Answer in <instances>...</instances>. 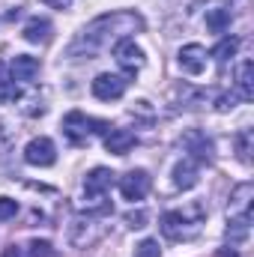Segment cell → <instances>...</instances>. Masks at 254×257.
I'll list each match as a JSON object with an SVG mask.
<instances>
[{"label": "cell", "mask_w": 254, "mask_h": 257, "mask_svg": "<svg viewBox=\"0 0 254 257\" xmlns=\"http://www.w3.org/2000/svg\"><path fill=\"white\" fill-rule=\"evenodd\" d=\"M144 30V18L138 12H129V9H117V12H108V15H99L93 24H87L84 30V45L90 48H105V45H117L120 39H129V33H138Z\"/></svg>", "instance_id": "6da1fadb"}, {"label": "cell", "mask_w": 254, "mask_h": 257, "mask_svg": "<svg viewBox=\"0 0 254 257\" xmlns=\"http://www.w3.org/2000/svg\"><path fill=\"white\" fill-rule=\"evenodd\" d=\"M203 224V206L200 203H191L189 209H171L162 215V233L174 242L180 239H191Z\"/></svg>", "instance_id": "7a4b0ae2"}, {"label": "cell", "mask_w": 254, "mask_h": 257, "mask_svg": "<svg viewBox=\"0 0 254 257\" xmlns=\"http://www.w3.org/2000/svg\"><path fill=\"white\" fill-rule=\"evenodd\" d=\"M90 132H105V135H108L111 126H108L105 120H93V117H87V114H81V111H72V114L63 117V135L72 144H84Z\"/></svg>", "instance_id": "3957f363"}, {"label": "cell", "mask_w": 254, "mask_h": 257, "mask_svg": "<svg viewBox=\"0 0 254 257\" xmlns=\"http://www.w3.org/2000/svg\"><path fill=\"white\" fill-rule=\"evenodd\" d=\"M114 186V171H108V168H93L90 174H87V180H84V194H87V200L99 209V212H108L111 206L108 203H102L105 200V192Z\"/></svg>", "instance_id": "277c9868"}, {"label": "cell", "mask_w": 254, "mask_h": 257, "mask_svg": "<svg viewBox=\"0 0 254 257\" xmlns=\"http://www.w3.org/2000/svg\"><path fill=\"white\" fill-rule=\"evenodd\" d=\"M102 233H105V224H102L96 215H87V218L78 215L75 224H72V230H69V239H72L75 248H87V245H93Z\"/></svg>", "instance_id": "5b68a950"}, {"label": "cell", "mask_w": 254, "mask_h": 257, "mask_svg": "<svg viewBox=\"0 0 254 257\" xmlns=\"http://www.w3.org/2000/svg\"><path fill=\"white\" fill-rule=\"evenodd\" d=\"M129 90V81L123 75H111V72H102L96 81H93V96L99 102H117L123 99Z\"/></svg>", "instance_id": "8992f818"}, {"label": "cell", "mask_w": 254, "mask_h": 257, "mask_svg": "<svg viewBox=\"0 0 254 257\" xmlns=\"http://www.w3.org/2000/svg\"><path fill=\"white\" fill-rule=\"evenodd\" d=\"M24 162L33 165V168H51L57 162V147L51 138H33L27 147H24Z\"/></svg>", "instance_id": "52a82bcc"}, {"label": "cell", "mask_w": 254, "mask_h": 257, "mask_svg": "<svg viewBox=\"0 0 254 257\" xmlns=\"http://www.w3.org/2000/svg\"><path fill=\"white\" fill-rule=\"evenodd\" d=\"M150 186H153V180H150V174L147 171H129L126 177L120 180V194L126 197V200H144L147 197V192H150Z\"/></svg>", "instance_id": "ba28073f"}, {"label": "cell", "mask_w": 254, "mask_h": 257, "mask_svg": "<svg viewBox=\"0 0 254 257\" xmlns=\"http://www.w3.org/2000/svg\"><path fill=\"white\" fill-rule=\"evenodd\" d=\"M114 57H117V63L123 66L126 72H141V69H144V51L135 45L132 36H129V39H120V42L114 45Z\"/></svg>", "instance_id": "9c48e42d"}, {"label": "cell", "mask_w": 254, "mask_h": 257, "mask_svg": "<svg viewBox=\"0 0 254 257\" xmlns=\"http://www.w3.org/2000/svg\"><path fill=\"white\" fill-rule=\"evenodd\" d=\"M177 60H180V69H183V72L200 75V72L206 69V51H203V45L191 42V45H183V48H180Z\"/></svg>", "instance_id": "30bf717a"}, {"label": "cell", "mask_w": 254, "mask_h": 257, "mask_svg": "<svg viewBox=\"0 0 254 257\" xmlns=\"http://www.w3.org/2000/svg\"><path fill=\"white\" fill-rule=\"evenodd\" d=\"M9 75H12V81H33L39 75V60L27 57V54H18L9 63Z\"/></svg>", "instance_id": "8fae6325"}, {"label": "cell", "mask_w": 254, "mask_h": 257, "mask_svg": "<svg viewBox=\"0 0 254 257\" xmlns=\"http://www.w3.org/2000/svg\"><path fill=\"white\" fill-rule=\"evenodd\" d=\"M21 36L27 39V42H33V45H45L48 39H51V21L48 18H30L27 24H24V30H21Z\"/></svg>", "instance_id": "7c38bea8"}, {"label": "cell", "mask_w": 254, "mask_h": 257, "mask_svg": "<svg viewBox=\"0 0 254 257\" xmlns=\"http://www.w3.org/2000/svg\"><path fill=\"white\" fill-rule=\"evenodd\" d=\"M132 147H135V135L129 128H111L105 135V150L114 153V156H126Z\"/></svg>", "instance_id": "4fadbf2b"}, {"label": "cell", "mask_w": 254, "mask_h": 257, "mask_svg": "<svg viewBox=\"0 0 254 257\" xmlns=\"http://www.w3.org/2000/svg\"><path fill=\"white\" fill-rule=\"evenodd\" d=\"M174 186L183 189V192H189V189L197 186V165H194V159H183L174 168Z\"/></svg>", "instance_id": "5bb4252c"}, {"label": "cell", "mask_w": 254, "mask_h": 257, "mask_svg": "<svg viewBox=\"0 0 254 257\" xmlns=\"http://www.w3.org/2000/svg\"><path fill=\"white\" fill-rule=\"evenodd\" d=\"M186 147H189V153L197 162H209L212 159V141L206 135H200V132H189L186 135Z\"/></svg>", "instance_id": "9a60e30c"}, {"label": "cell", "mask_w": 254, "mask_h": 257, "mask_svg": "<svg viewBox=\"0 0 254 257\" xmlns=\"http://www.w3.org/2000/svg\"><path fill=\"white\" fill-rule=\"evenodd\" d=\"M236 90H239V93H236L239 99H245V102L254 99V63L251 60H242V63H239V72H236Z\"/></svg>", "instance_id": "2e32d148"}, {"label": "cell", "mask_w": 254, "mask_h": 257, "mask_svg": "<svg viewBox=\"0 0 254 257\" xmlns=\"http://www.w3.org/2000/svg\"><path fill=\"white\" fill-rule=\"evenodd\" d=\"M248 224H251V212L227 215V236H230V242H245L248 239Z\"/></svg>", "instance_id": "e0dca14e"}, {"label": "cell", "mask_w": 254, "mask_h": 257, "mask_svg": "<svg viewBox=\"0 0 254 257\" xmlns=\"http://www.w3.org/2000/svg\"><path fill=\"white\" fill-rule=\"evenodd\" d=\"M206 27L212 33H224L230 27V9L224 6H215V9H206Z\"/></svg>", "instance_id": "ac0fdd59"}, {"label": "cell", "mask_w": 254, "mask_h": 257, "mask_svg": "<svg viewBox=\"0 0 254 257\" xmlns=\"http://www.w3.org/2000/svg\"><path fill=\"white\" fill-rule=\"evenodd\" d=\"M236 51H239V39H236V36H227V39H221V42L215 45V51H212V54H215V60H221V63H224V60L236 57Z\"/></svg>", "instance_id": "d6986e66"}, {"label": "cell", "mask_w": 254, "mask_h": 257, "mask_svg": "<svg viewBox=\"0 0 254 257\" xmlns=\"http://www.w3.org/2000/svg\"><path fill=\"white\" fill-rule=\"evenodd\" d=\"M18 87L12 78H0V102H18Z\"/></svg>", "instance_id": "ffe728a7"}, {"label": "cell", "mask_w": 254, "mask_h": 257, "mask_svg": "<svg viewBox=\"0 0 254 257\" xmlns=\"http://www.w3.org/2000/svg\"><path fill=\"white\" fill-rule=\"evenodd\" d=\"M135 257H162V248L156 239H144L135 245Z\"/></svg>", "instance_id": "44dd1931"}, {"label": "cell", "mask_w": 254, "mask_h": 257, "mask_svg": "<svg viewBox=\"0 0 254 257\" xmlns=\"http://www.w3.org/2000/svg\"><path fill=\"white\" fill-rule=\"evenodd\" d=\"M27 254L30 257H54V248H51L48 239H33L30 248H27Z\"/></svg>", "instance_id": "7402d4cb"}, {"label": "cell", "mask_w": 254, "mask_h": 257, "mask_svg": "<svg viewBox=\"0 0 254 257\" xmlns=\"http://www.w3.org/2000/svg\"><path fill=\"white\" fill-rule=\"evenodd\" d=\"M236 147H239V159H242V162H251V132H248V128L239 132Z\"/></svg>", "instance_id": "603a6c76"}, {"label": "cell", "mask_w": 254, "mask_h": 257, "mask_svg": "<svg viewBox=\"0 0 254 257\" xmlns=\"http://www.w3.org/2000/svg\"><path fill=\"white\" fill-rule=\"evenodd\" d=\"M123 221H126L129 227H132V230H141V227L147 224V212H144V209H135V212H126V218H123Z\"/></svg>", "instance_id": "cb8c5ba5"}, {"label": "cell", "mask_w": 254, "mask_h": 257, "mask_svg": "<svg viewBox=\"0 0 254 257\" xmlns=\"http://www.w3.org/2000/svg\"><path fill=\"white\" fill-rule=\"evenodd\" d=\"M15 212H18V203H15L12 197H0V221L15 218Z\"/></svg>", "instance_id": "d4e9b609"}, {"label": "cell", "mask_w": 254, "mask_h": 257, "mask_svg": "<svg viewBox=\"0 0 254 257\" xmlns=\"http://www.w3.org/2000/svg\"><path fill=\"white\" fill-rule=\"evenodd\" d=\"M236 99H239L236 93H227V96H221V99H218V105H215V108H218V111H230V108H236Z\"/></svg>", "instance_id": "484cf974"}, {"label": "cell", "mask_w": 254, "mask_h": 257, "mask_svg": "<svg viewBox=\"0 0 254 257\" xmlns=\"http://www.w3.org/2000/svg\"><path fill=\"white\" fill-rule=\"evenodd\" d=\"M9 144H12V135H9L6 128L0 126V159H3L6 153H9Z\"/></svg>", "instance_id": "4316f807"}, {"label": "cell", "mask_w": 254, "mask_h": 257, "mask_svg": "<svg viewBox=\"0 0 254 257\" xmlns=\"http://www.w3.org/2000/svg\"><path fill=\"white\" fill-rule=\"evenodd\" d=\"M3 257H30V254L21 245H9V248H3Z\"/></svg>", "instance_id": "83f0119b"}, {"label": "cell", "mask_w": 254, "mask_h": 257, "mask_svg": "<svg viewBox=\"0 0 254 257\" xmlns=\"http://www.w3.org/2000/svg\"><path fill=\"white\" fill-rule=\"evenodd\" d=\"M45 6H51V9H69L72 6V0H42Z\"/></svg>", "instance_id": "f1b7e54d"}, {"label": "cell", "mask_w": 254, "mask_h": 257, "mask_svg": "<svg viewBox=\"0 0 254 257\" xmlns=\"http://www.w3.org/2000/svg\"><path fill=\"white\" fill-rule=\"evenodd\" d=\"M218 257H239L233 248H224V251H218Z\"/></svg>", "instance_id": "f546056e"}]
</instances>
